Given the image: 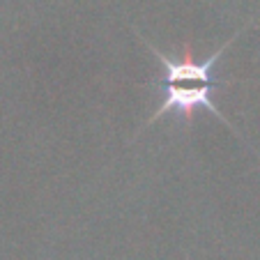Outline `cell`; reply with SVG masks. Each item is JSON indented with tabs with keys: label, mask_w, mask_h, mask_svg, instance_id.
I'll use <instances>...</instances> for the list:
<instances>
[{
	"label": "cell",
	"mask_w": 260,
	"mask_h": 260,
	"mask_svg": "<svg viewBox=\"0 0 260 260\" xmlns=\"http://www.w3.org/2000/svg\"><path fill=\"white\" fill-rule=\"evenodd\" d=\"M246 28H249V25L240 28L226 44H221L214 53H210L207 58H201V60H191V58H187V55L175 60V58H171V55H166L164 51H159L154 44H150L145 37L138 35L147 44V49L154 53L159 67H161L159 79L154 81V83H150L159 94V106H157V111L147 118L145 129L152 127V124L161 118H180V120H187L189 122V120L193 118V113L207 111L210 115H214L216 120H221V122L226 124L235 136L242 138V134L233 127V122L221 113L219 106L214 104V94L219 88L226 85L221 79H216V64H219V60H223V55L231 49V44Z\"/></svg>",
	"instance_id": "cell-1"
}]
</instances>
